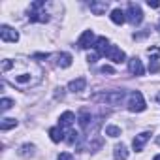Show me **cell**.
<instances>
[{
	"mask_svg": "<svg viewBox=\"0 0 160 160\" xmlns=\"http://www.w3.org/2000/svg\"><path fill=\"white\" fill-rule=\"evenodd\" d=\"M158 102H160V94H158Z\"/></svg>",
	"mask_w": 160,
	"mask_h": 160,
	"instance_id": "4dcf8cb0",
	"label": "cell"
},
{
	"mask_svg": "<svg viewBox=\"0 0 160 160\" xmlns=\"http://www.w3.org/2000/svg\"><path fill=\"white\" fill-rule=\"evenodd\" d=\"M73 121H75V115H73L72 111H64V113L60 115V119H58V126H60V128H70Z\"/></svg>",
	"mask_w": 160,
	"mask_h": 160,
	"instance_id": "4fadbf2b",
	"label": "cell"
},
{
	"mask_svg": "<svg viewBox=\"0 0 160 160\" xmlns=\"http://www.w3.org/2000/svg\"><path fill=\"white\" fill-rule=\"evenodd\" d=\"M32 152H34V145H28L27 143V145L21 147V154L23 156H32Z\"/></svg>",
	"mask_w": 160,
	"mask_h": 160,
	"instance_id": "603a6c76",
	"label": "cell"
},
{
	"mask_svg": "<svg viewBox=\"0 0 160 160\" xmlns=\"http://www.w3.org/2000/svg\"><path fill=\"white\" fill-rule=\"evenodd\" d=\"M113 156H115V160H126V158H128V149H126V145H124V143L115 145Z\"/></svg>",
	"mask_w": 160,
	"mask_h": 160,
	"instance_id": "9a60e30c",
	"label": "cell"
},
{
	"mask_svg": "<svg viewBox=\"0 0 160 160\" xmlns=\"http://www.w3.org/2000/svg\"><path fill=\"white\" fill-rule=\"evenodd\" d=\"M147 53H149V55H152V57H151V62H149V70H151L152 73L160 72V62H158V58H156V55H158V49H156V47H152V49H149Z\"/></svg>",
	"mask_w": 160,
	"mask_h": 160,
	"instance_id": "7c38bea8",
	"label": "cell"
},
{
	"mask_svg": "<svg viewBox=\"0 0 160 160\" xmlns=\"http://www.w3.org/2000/svg\"><path fill=\"white\" fill-rule=\"evenodd\" d=\"M124 98V91H109V92H100V94H94L92 100L94 102H104V104H109V106H119Z\"/></svg>",
	"mask_w": 160,
	"mask_h": 160,
	"instance_id": "7a4b0ae2",
	"label": "cell"
},
{
	"mask_svg": "<svg viewBox=\"0 0 160 160\" xmlns=\"http://www.w3.org/2000/svg\"><path fill=\"white\" fill-rule=\"evenodd\" d=\"M94 43H96V38H94V32H92V30H85V32L81 34V38H79V42H77V45L81 47V49L94 47Z\"/></svg>",
	"mask_w": 160,
	"mask_h": 160,
	"instance_id": "52a82bcc",
	"label": "cell"
},
{
	"mask_svg": "<svg viewBox=\"0 0 160 160\" xmlns=\"http://www.w3.org/2000/svg\"><path fill=\"white\" fill-rule=\"evenodd\" d=\"M94 49H96V53H98V55H106V51L109 49V40H108L106 36H100V38H96Z\"/></svg>",
	"mask_w": 160,
	"mask_h": 160,
	"instance_id": "8fae6325",
	"label": "cell"
},
{
	"mask_svg": "<svg viewBox=\"0 0 160 160\" xmlns=\"http://www.w3.org/2000/svg\"><path fill=\"white\" fill-rule=\"evenodd\" d=\"M98 57H100V55H98V53H92V55H89V57H87V60H89V62H91V64H94V62H96V58H98Z\"/></svg>",
	"mask_w": 160,
	"mask_h": 160,
	"instance_id": "4316f807",
	"label": "cell"
},
{
	"mask_svg": "<svg viewBox=\"0 0 160 160\" xmlns=\"http://www.w3.org/2000/svg\"><path fill=\"white\" fill-rule=\"evenodd\" d=\"M0 40H2V42H12V43H15V42L19 40V32L13 30V28L8 27V25H2V27H0Z\"/></svg>",
	"mask_w": 160,
	"mask_h": 160,
	"instance_id": "5b68a950",
	"label": "cell"
},
{
	"mask_svg": "<svg viewBox=\"0 0 160 160\" xmlns=\"http://www.w3.org/2000/svg\"><path fill=\"white\" fill-rule=\"evenodd\" d=\"M49 136H51V141H55V143H58V141H62V139H64V132H62V128H60V126L51 128V130H49Z\"/></svg>",
	"mask_w": 160,
	"mask_h": 160,
	"instance_id": "ac0fdd59",
	"label": "cell"
},
{
	"mask_svg": "<svg viewBox=\"0 0 160 160\" xmlns=\"http://www.w3.org/2000/svg\"><path fill=\"white\" fill-rule=\"evenodd\" d=\"M109 17H111V21H113L115 25H122V23L126 21V13H124L122 10H119V8H115Z\"/></svg>",
	"mask_w": 160,
	"mask_h": 160,
	"instance_id": "2e32d148",
	"label": "cell"
},
{
	"mask_svg": "<svg viewBox=\"0 0 160 160\" xmlns=\"http://www.w3.org/2000/svg\"><path fill=\"white\" fill-rule=\"evenodd\" d=\"M126 21H130L132 25H139L143 21V12L138 4H128V12H126Z\"/></svg>",
	"mask_w": 160,
	"mask_h": 160,
	"instance_id": "277c9868",
	"label": "cell"
},
{
	"mask_svg": "<svg viewBox=\"0 0 160 160\" xmlns=\"http://www.w3.org/2000/svg\"><path fill=\"white\" fill-rule=\"evenodd\" d=\"M145 108H147V104L143 100V94L139 91H134L128 98V109L132 113H141V111H145Z\"/></svg>",
	"mask_w": 160,
	"mask_h": 160,
	"instance_id": "3957f363",
	"label": "cell"
},
{
	"mask_svg": "<svg viewBox=\"0 0 160 160\" xmlns=\"http://www.w3.org/2000/svg\"><path fill=\"white\" fill-rule=\"evenodd\" d=\"M100 72H102V73H109V75H115V70H113L111 66H102V68H100Z\"/></svg>",
	"mask_w": 160,
	"mask_h": 160,
	"instance_id": "d4e9b609",
	"label": "cell"
},
{
	"mask_svg": "<svg viewBox=\"0 0 160 160\" xmlns=\"http://www.w3.org/2000/svg\"><path fill=\"white\" fill-rule=\"evenodd\" d=\"M57 160H73V156H72V152H60Z\"/></svg>",
	"mask_w": 160,
	"mask_h": 160,
	"instance_id": "484cf974",
	"label": "cell"
},
{
	"mask_svg": "<svg viewBox=\"0 0 160 160\" xmlns=\"http://www.w3.org/2000/svg\"><path fill=\"white\" fill-rule=\"evenodd\" d=\"M149 8H160V2H156V0H149Z\"/></svg>",
	"mask_w": 160,
	"mask_h": 160,
	"instance_id": "83f0119b",
	"label": "cell"
},
{
	"mask_svg": "<svg viewBox=\"0 0 160 160\" xmlns=\"http://www.w3.org/2000/svg\"><path fill=\"white\" fill-rule=\"evenodd\" d=\"M13 108V102L10 100V98H2V102H0V109L2 111H8V109H12Z\"/></svg>",
	"mask_w": 160,
	"mask_h": 160,
	"instance_id": "7402d4cb",
	"label": "cell"
},
{
	"mask_svg": "<svg viewBox=\"0 0 160 160\" xmlns=\"http://www.w3.org/2000/svg\"><path fill=\"white\" fill-rule=\"evenodd\" d=\"M57 58H58L57 64H58L60 68H70V66H72V55H70V53H60Z\"/></svg>",
	"mask_w": 160,
	"mask_h": 160,
	"instance_id": "e0dca14e",
	"label": "cell"
},
{
	"mask_svg": "<svg viewBox=\"0 0 160 160\" xmlns=\"http://www.w3.org/2000/svg\"><path fill=\"white\" fill-rule=\"evenodd\" d=\"M68 136H70V138H68V139H66V141H68V143H70V145H73V143H75V141H77V136H79V134H77V132H73V130H72V132H70V134H68Z\"/></svg>",
	"mask_w": 160,
	"mask_h": 160,
	"instance_id": "cb8c5ba5",
	"label": "cell"
},
{
	"mask_svg": "<svg viewBox=\"0 0 160 160\" xmlns=\"http://www.w3.org/2000/svg\"><path fill=\"white\" fill-rule=\"evenodd\" d=\"M89 121H91L89 111H81V115H79V126H81V128H87V126H89Z\"/></svg>",
	"mask_w": 160,
	"mask_h": 160,
	"instance_id": "44dd1931",
	"label": "cell"
},
{
	"mask_svg": "<svg viewBox=\"0 0 160 160\" xmlns=\"http://www.w3.org/2000/svg\"><path fill=\"white\" fill-rule=\"evenodd\" d=\"M156 143H158V145H160V136H156Z\"/></svg>",
	"mask_w": 160,
	"mask_h": 160,
	"instance_id": "f1b7e54d",
	"label": "cell"
},
{
	"mask_svg": "<svg viewBox=\"0 0 160 160\" xmlns=\"http://www.w3.org/2000/svg\"><path fill=\"white\" fill-rule=\"evenodd\" d=\"M149 138H151V132H141V134H138V136L134 138V141H132L134 151H136V152H141L143 147H145V143L149 141Z\"/></svg>",
	"mask_w": 160,
	"mask_h": 160,
	"instance_id": "ba28073f",
	"label": "cell"
},
{
	"mask_svg": "<svg viewBox=\"0 0 160 160\" xmlns=\"http://www.w3.org/2000/svg\"><path fill=\"white\" fill-rule=\"evenodd\" d=\"M85 87H87V79L85 77H77L73 81H70L68 91L70 92H81V91H85Z\"/></svg>",
	"mask_w": 160,
	"mask_h": 160,
	"instance_id": "9c48e42d",
	"label": "cell"
},
{
	"mask_svg": "<svg viewBox=\"0 0 160 160\" xmlns=\"http://www.w3.org/2000/svg\"><path fill=\"white\" fill-rule=\"evenodd\" d=\"M15 126H17V121L15 119H10V117L2 119V122H0V130H2V132H6L10 128H15Z\"/></svg>",
	"mask_w": 160,
	"mask_h": 160,
	"instance_id": "d6986e66",
	"label": "cell"
},
{
	"mask_svg": "<svg viewBox=\"0 0 160 160\" xmlns=\"http://www.w3.org/2000/svg\"><path fill=\"white\" fill-rule=\"evenodd\" d=\"M128 70H130V73H134V75H143V64H141V60H139L138 57L130 58V60H128Z\"/></svg>",
	"mask_w": 160,
	"mask_h": 160,
	"instance_id": "30bf717a",
	"label": "cell"
},
{
	"mask_svg": "<svg viewBox=\"0 0 160 160\" xmlns=\"http://www.w3.org/2000/svg\"><path fill=\"white\" fill-rule=\"evenodd\" d=\"M106 57H108L109 60L117 62V64H121V62H124V60H126V55H124V51H121L117 45H109V49L106 51Z\"/></svg>",
	"mask_w": 160,
	"mask_h": 160,
	"instance_id": "8992f818",
	"label": "cell"
},
{
	"mask_svg": "<svg viewBox=\"0 0 160 160\" xmlns=\"http://www.w3.org/2000/svg\"><path fill=\"white\" fill-rule=\"evenodd\" d=\"M106 136H109V138H119V136H121V128L115 126V124H108V126H106Z\"/></svg>",
	"mask_w": 160,
	"mask_h": 160,
	"instance_id": "ffe728a7",
	"label": "cell"
},
{
	"mask_svg": "<svg viewBox=\"0 0 160 160\" xmlns=\"http://www.w3.org/2000/svg\"><path fill=\"white\" fill-rule=\"evenodd\" d=\"M158 30H160V25H158Z\"/></svg>",
	"mask_w": 160,
	"mask_h": 160,
	"instance_id": "1f68e13d",
	"label": "cell"
},
{
	"mask_svg": "<svg viewBox=\"0 0 160 160\" xmlns=\"http://www.w3.org/2000/svg\"><path fill=\"white\" fill-rule=\"evenodd\" d=\"M2 75L4 79L17 87V89H32L36 87L42 77H43V70L34 62V60H27V58H4L2 60Z\"/></svg>",
	"mask_w": 160,
	"mask_h": 160,
	"instance_id": "6da1fadb",
	"label": "cell"
},
{
	"mask_svg": "<svg viewBox=\"0 0 160 160\" xmlns=\"http://www.w3.org/2000/svg\"><path fill=\"white\" fill-rule=\"evenodd\" d=\"M89 6H91V12H92L94 15H104V13L108 12V8H109L108 2H91Z\"/></svg>",
	"mask_w": 160,
	"mask_h": 160,
	"instance_id": "5bb4252c",
	"label": "cell"
},
{
	"mask_svg": "<svg viewBox=\"0 0 160 160\" xmlns=\"http://www.w3.org/2000/svg\"><path fill=\"white\" fill-rule=\"evenodd\" d=\"M152 160H160V154H158V156H154V158H152Z\"/></svg>",
	"mask_w": 160,
	"mask_h": 160,
	"instance_id": "f546056e",
	"label": "cell"
}]
</instances>
